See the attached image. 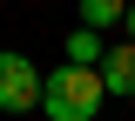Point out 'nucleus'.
<instances>
[{"instance_id":"nucleus-6","label":"nucleus","mask_w":135,"mask_h":121,"mask_svg":"<svg viewBox=\"0 0 135 121\" xmlns=\"http://www.w3.org/2000/svg\"><path fill=\"white\" fill-rule=\"evenodd\" d=\"M128 40H135V0H128Z\"/></svg>"},{"instance_id":"nucleus-3","label":"nucleus","mask_w":135,"mask_h":121,"mask_svg":"<svg viewBox=\"0 0 135 121\" xmlns=\"http://www.w3.org/2000/svg\"><path fill=\"white\" fill-rule=\"evenodd\" d=\"M101 87H108V101H135V40H108Z\"/></svg>"},{"instance_id":"nucleus-5","label":"nucleus","mask_w":135,"mask_h":121,"mask_svg":"<svg viewBox=\"0 0 135 121\" xmlns=\"http://www.w3.org/2000/svg\"><path fill=\"white\" fill-rule=\"evenodd\" d=\"M81 27H95V34L128 27V0H81Z\"/></svg>"},{"instance_id":"nucleus-1","label":"nucleus","mask_w":135,"mask_h":121,"mask_svg":"<svg viewBox=\"0 0 135 121\" xmlns=\"http://www.w3.org/2000/svg\"><path fill=\"white\" fill-rule=\"evenodd\" d=\"M101 101H108V87H101L95 67H54L41 81V114L47 121H101Z\"/></svg>"},{"instance_id":"nucleus-2","label":"nucleus","mask_w":135,"mask_h":121,"mask_svg":"<svg viewBox=\"0 0 135 121\" xmlns=\"http://www.w3.org/2000/svg\"><path fill=\"white\" fill-rule=\"evenodd\" d=\"M41 81L47 74L34 67L20 47H0V114H34L41 108Z\"/></svg>"},{"instance_id":"nucleus-4","label":"nucleus","mask_w":135,"mask_h":121,"mask_svg":"<svg viewBox=\"0 0 135 121\" xmlns=\"http://www.w3.org/2000/svg\"><path fill=\"white\" fill-rule=\"evenodd\" d=\"M101 61H108V40H101L95 27L68 34V67H95V74H101Z\"/></svg>"}]
</instances>
